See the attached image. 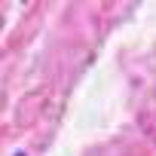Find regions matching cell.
I'll use <instances>...</instances> for the list:
<instances>
[{"instance_id": "1", "label": "cell", "mask_w": 156, "mask_h": 156, "mask_svg": "<svg viewBox=\"0 0 156 156\" xmlns=\"http://www.w3.org/2000/svg\"><path fill=\"white\" fill-rule=\"evenodd\" d=\"M12 156H25V153H12Z\"/></svg>"}]
</instances>
